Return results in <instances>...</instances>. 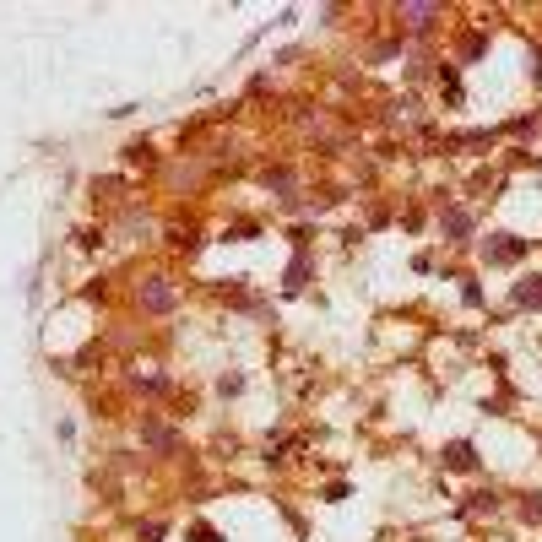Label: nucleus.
<instances>
[{"instance_id":"obj_1","label":"nucleus","mask_w":542,"mask_h":542,"mask_svg":"<svg viewBox=\"0 0 542 542\" xmlns=\"http://www.w3.org/2000/svg\"><path fill=\"white\" fill-rule=\"evenodd\" d=\"M141 304H147V309H168V304H174V287L163 282V277H152V282L141 287Z\"/></svg>"},{"instance_id":"obj_2","label":"nucleus","mask_w":542,"mask_h":542,"mask_svg":"<svg viewBox=\"0 0 542 542\" xmlns=\"http://www.w3.org/2000/svg\"><path fill=\"white\" fill-rule=\"evenodd\" d=\"M472 461H478V455H472V445H450V450H445V467H450V472H472Z\"/></svg>"},{"instance_id":"obj_3","label":"nucleus","mask_w":542,"mask_h":542,"mask_svg":"<svg viewBox=\"0 0 542 542\" xmlns=\"http://www.w3.org/2000/svg\"><path fill=\"white\" fill-rule=\"evenodd\" d=\"M521 250H526L521 239H499V244H488V260H515Z\"/></svg>"},{"instance_id":"obj_4","label":"nucleus","mask_w":542,"mask_h":542,"mask_svg":"<svg viewBox=\"0 0 542 542\" xmlns=\"http://www.w3.org/2000/svg\"><path fill=\"white\" fill-rule=\"evenodd\" d=\"M515 298H521V304H532V309H542V277L521 282V287H515Z\"/></svg>"},{"instance_id":"obj_5","label":"nucleus","mask_w":542,"mask_h":542,"mask_svg":"<svg viewBox=\"0 0 542 542\" xmlns=\"http://www.w3.org/2000/svg\"><path fill=\"white\" fill-rule=\"evenodd\" d=\"M401 17H407V22H413V28H428V17H434V6H407V11H401Z\"/></svg>"},{"instance_id":"obj_6","label":"nucleus","mask_w":542,"mask_h":542,"mask_svg":"<svg viewBox=\"0 0 542 542\" xmlns=\"http://www.w3.org/2000/svg\"><path fill=\"white\" fill-rule=\"evenodd\" d=\"M147 440H152V445H158V450H174V445H179V440H174L168 428H147Z\"/></svg>"},{"instance_id":"obj_7","label":"nucleus","mask_w":542,"mask_h":542,"mask_svg":"<svg viewBox=\"0 0 542 542\" xmlns=\"http://www.w3.org/2000/svg\"><path fill=\"white\" fill-rule=\"evenodd\" d=\"M445 228H450V233H467V228H472V217H467V212H445Z\"/></svg>"}]
</instances>
